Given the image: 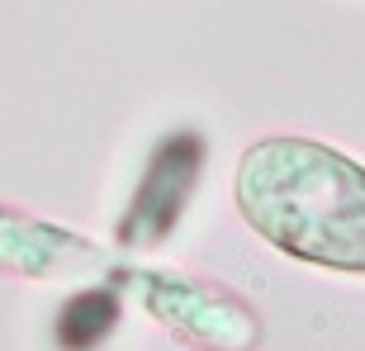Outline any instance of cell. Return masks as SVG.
<instances>
[{
  "mask_svg": "<svg viewBox=\"0 0 365 351\" xmlns=\"http://www.w3.org/2000/svg\"><path fill=\"white\" fill-rule=\"evenodd\" d=\"M200 162H204L200 133H171L157 143L148 171H143V185L133 195V209L123 218V243H162L171 223L180 218V204L200 176Z\"/></svg>",
  "mask_w": 365,
  "mask_h": 351,
  "instance_id": "obj_2",
  "label": "cell"
},
{
  "mask_svg": "<svg viewBox=\"0 0 365 351\" xmlns=\"http://www.w3.org/2000/svg\"><path fill=\"white\" fill-rule=\"evenodd\" d=\"M119 318V304L109 290H86L62 309V323H57V342L67 351H91L95 342L109 332V323Z\"/></svg>",
  "mask_w": 365,
  "mask_h": 351,
  "instance_id": "obj_3",
  "label": "cell"
},
{
  "mask_svg": "<svg viewBox=\"0 0 365 351\" xmlns=\"http://www.w3.org/2000/svg\"><path fill=\"white\" fill-rule=\"evenodd\" d=\"M237 204L280 252L365 275V166L351 157L304 138H266L237 166Z\"/></svg>",
  "mask_w": 365,
  "mask_h": 351,
  "instance_id": "obj_1",
  "label": "cell"
}]
</instances>
